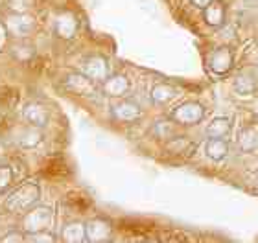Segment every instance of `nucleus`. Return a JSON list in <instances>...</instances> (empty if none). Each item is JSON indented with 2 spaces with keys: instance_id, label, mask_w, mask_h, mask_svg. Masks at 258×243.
I'll list each match as a JSON object with an SVG mask.
<instances>
[{
  "instance_id": "9b49d317",
  "label": "nucleus",
  "mask_w": 258,
  "mask_h": 243,
  "mask_svg": "<svg viewBox=\"0 0 258 243\" xmlns=\"http://www.w3.org/2000/svg\"><path fill=\"white\" fill-rule=\"evenodd\" d=\"M85 70H87V74L91 77H94V79H102V77L105 76V61H103L102 57H92L85 65Z\"/></svg>"
},
{
  "instance_id": "4468645a",
  "label": "nucleus",
  "mask_w": 258,
  "mask_h": 243,
  "mask_svg": "<svg viewBox=\"0 0 258 243\" xmlns=\"http://www.w3.org/2000/svg\"><path fill=\"white\" fill-rule=\"evenodd\" d=\"M114 113H116V116L120 120H137L140 116L139 107L133 105V103H122V105L114 109Z\"/></svg>"
},
{
  "instance_id": "9d476101",
  "label": "nucleus",
  "mask_w": 258,
  "mask_h": 243,
  "mask_svg": "<svg viewBox=\"0 0 258 243\" xmlns=\"http://www.w3.org/2000/svg\"><path fill=\"white\" fill-rule=\"evenodd\" d=\"M127 79L124 76H114L105 83V92L111 94V96H120V94H124L127 91Z\"/></svg>"
},
{
  "instance_id": "0eeeda50",
  "label": "nucleus",
  "mask_w": 258,
  "mask_h": 243,
  "mask_svg": "<svg viewBox=\"0 0 258 243\" xmlns=\"http://www.w3.org/2000/svg\"><path fill=\"white\" fill-rule=\"evenodd\" d=\"M205 153L210 160L221 162L229 153V142L225 138H209L205 144Z\"/></svg>"
},
{
  "instance_id": "f3484780",
  "label": "nucleus",
  "mask_w": 258,
  "mask_h": 243,
  "mask_svg": "<svg viewBox=\"0 0 258 243\" xmlns=\"http://www.w3.org/2000/svg\"><path fill=\"white\" fill-rule=\"evenodd\" d=\"M74 30H76V24H74V21L70 19V17H63L59 21V32L63 33V35H72L74 33Z\"/></svg>"
},
{
  "instance_id": "f8f14e48",
  "label": "nucleus",
  "mask_w": 258,
  "mask_h": 243,
  "mask_svg": "<svg viewBox=\"0 0 258 243\" xmlns=\"http://www.w3.org/2000/svg\"><path fill=\"white\" fill-rule=\"evenodd\" d=\"M89 239L92 241H102V239H107V234H109V227L105 225L103 221H92L89 225Z\"/></svg>"
},
{
  "instance_id": "2eb2a0df",
  "label": "nucleus",
  "mask_w": 258,
  "mask_h": 243,
  "mask_svg": "<svg viewBox=\"0 0 258 243\" xmlns=\"http://www.w3.org/2000/svg\"><path fill=\"white\" fill-rule=\"evenodd\" d=\"M83 232H85L83 225H69V227L64 228V239H69V241H81L83 239Z\"/></svg>"
},
{
  "instance_id": "dca6fc26",
  "label": "nucleus",
  "mask_w": 258,
  "mask_h": 243,
  "mask_svg": "<svg viewBox=\"0 0 258 243\" xmlns=\"http://www.w3.org/2000/svg\"><path fill=\"white\" fill-rule=\"evenodd\" d=\"M153 127H155L153 133H155L159 138H168V136L173 133V129H175L172 122H159V124H155Z\"/></svg>"
},
{
  "instance_id": "f03ea898",
  "label": "nucleus",
  "mask_w": 258,
  "mask_h": 243,
  "mask_svg": "<svg viewBox=\"0 0 258 243\" xmlns=\"http://www.w3.org/2000/svg\"><path fill=\"white\" fill-rule=\"evenodd\" d=\"M173 120L181 125H198L205 118V107L198 102H186L172 113Z\"/></svg>"
},
{
  "instance_id": "6ab92c4d",
  "label": "nucleus",
  "mask_w": 258,
  "mask_h": 243,
  "mask_svg": "<svg viewBox=\"0 0 258 243\" xmlns=\"http://www.w3.org/2000/svg\"><path fill=\"white\" fill-rule=\"evenodd\" d=\"M243 6H247V8H258V0H242Z\"/></svg>"
},
{
  "instance_id": "a211bd4d",
  "label": "nucleus",
  "mask_w": 258,
  "mask_h": 243,
  "mask_svg": "<svg viewBox=\"0 0 258 243\" xmlns=\"http://www.w3.org/2000/svg\"><path fill=\"white\" fill-rule=\"evenodd\" d=\"M190 2H192L196 8H205V6H209L212 0H190Z\"/></svg>"
},
{
  "instance_id": "1a4fd4ad",
  "label": "nucleus",
  "mask_w": 258,
  "mask_h": 243,
  "mask_svg": "<svg viewBox=\"0 0 258 243\" xmlns=\"http://www.w3.org/2000/svg\"><path fill=\"white\" fill-rule=\"evenodd\" d=\"M175 94H177V89L173 85H168V83L153 87V91H151V98H153V102H157V103L172 102L173 98H175Z\"/></svg>"
},
{
  "instance_id": "423d86ee",
  "label": "nucleus",
  "mask_w": 258,
  "mask_h": 243,
  "mask_svg": "<svg viewBox=\"0 0 258 243\" xmlns=\"http://www.w3.org/2000/svg\"><path fill=\"white\" fill-rule=\"evenodd\" d=\"M232 85H234V91H236L238 94L249 96V94H254V92H256L258 79L253 72H240V74L234 77Z\"/></svg>"
},
{
  "instance_id": "39448f33",
  "label": "nucleus",
  "mask_w": 258,
  "mask_h": 243,
  "mask_svg": "<svg viewBox=\"0 0 258 243\" xmlns=\"http://www.w3.org/2000/svg\"><path fill=\"white\" fill-rule=\"evenodd\" d=\"M194 149H196V146L188 136H173L166 144V151L175 155V157H190Z\"/></svg>"
},
{
  "instance_id": "ddd939ff",
  "label": "nucleus",
  "mask_w": 258,
  "mask_h": 243,
  "mask_svg": "<svg viewBox=\"0 0 258 243\" xmlns=\"http://www.w3.org/2000/svg\"><path fill=\"white\" fill-rule=\"evenodd\" d=\"M67 83H69L70 89H74V91H78V92H83V94H92V92H94L92 83L83 76H70L69 79H67Z\"/></svg>"
},
{
  "instance_id": "f257e3e1",
  "label": "nucleus",
  "mask_w": 258,
  "mask_h": 243,
  "mask_svg": "<svg viewBox=\"0 0 258 243\" xmlns=\"http://www.w3.org/2000/svg\"><path fill=\"white\" fill-rule=\"evenodd\" d=\"M205 65H207L209 72H212V74H218V76L227 74L232 68V65H234L232 48H229V46H218V48H214L207 55Z\"/></svg>"
},
{
  "instance_id": "20e7f679",
  "label": "nucleus",
  "mask_w": 258,
  "mask_h": 243,
  "mask_svg": "<svg viewBox=\"0 0 258 243\" xmlns=\"http://www.w3.org/2000/svg\"><path fill=\"white\" fill-rule=\"evenodd\" d=\"M238 147L242 153H253L258 149V124H249L238 133Z\"/></svg>"
},
{
  "instance_id": "7ed1b4c3",
  "label": "nucleus",
  "mask_w": 258,
  "mask_h": 243,
  "mask_svg": "<svg viewBox=\"0 0 258 243\" xmlns=\"http://www.w3.org/2000/svg\"><path fill=\"white\" fill-rule=\"evenodd\" d=\"M225 4L221 0H212L203 8V19L210 28H221L225 24Z\"/></svg>"
},
{
  "instance_id": "6e6552de",
  "label": "nucleus",
  "mask_w": 258,
  "mask_h": 243,
  "mask_svg": "<svg viewBox=\"0 0 258 243\" xmlns=\"http://www.w3.org/2000/svg\"><path fill=\"white\" fill-rule=\"evenodd\" d=\"M231 133V120L229 118H214L210 120L209 125H207V136L209 138H225Z\"/></svg>"
}]
</instances>
